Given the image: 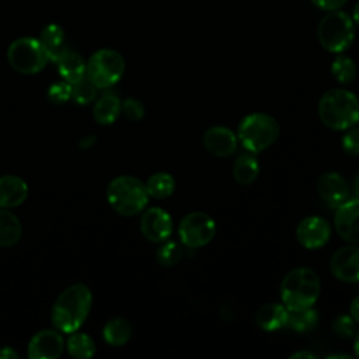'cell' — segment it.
Returning <instances> with one entry per match:
<instances>
[{
    "label": "cell",
    "mask_w": 359,
    "mask_h": 359,
    "mask_svg": "<svg viewBox=\"0 0 359 359\" xmlns=\"http://www.w3.org/2000/svg\"><path fill=\"white\" fill-rule=\"evenodd\" d=\"M97 142V137L94 135H87L84 136L80 142H79V147L80 149H90L94 146V143Z\"/></svg>",
    "instance_id": "cell-37"
},
{
    "label": "cell",
    "mask_w": 359,
    "mask_h": 359,
    "mask_svg": "<svg viewBox=\"0 0 359 359\" xmlns=\"http://www.w3.org/2000/svg\"><path fill=\"white\" fill-rule=\"evenodd\" d=\"M216 233L215 220L205 212H191L178 224L181 243L189 248H201L212 241Z\"/></svg>",
    "instance_id": "cell-9"
},
{
    "label": "cell",
    "mask_w": 359,
    "mask_h": 359,
    "mask_svg": "<svg viewBox=\"0 0 359 359\" xmlns=\"http://www.w3.org/2000/svg\"><path fill=\"white\" fill-rule=\"evenodd\" d=\"M330 269L342 282H359V247L349 244L338 248L330 259Z\"/></svg>",
    "instance_id": "cell-13"
},
{
    "label": "cell",
    "mask_w": 359,
    "mask_h": 359,
    "mask_svg": "<svg viewBox=\"0 0 359 359\" xmlns=\"http://www.w3.org/2000/svg\"><path fill=\"white\" fill-rule=\"evenodd\" d=\"M55 63L57 66L60 77L70 84L86 77L87 62L83 59L81 55H79L74 50H70L69 48L56 59Z\"/></svg>",
    "instance_id": "cell-19"
},
{
    "label": "cell",
    "mask_w": 359,
    "mask_h": 359,
    "mask_svg": "<svg viewBox=\"0 0 359 359\" xmlns=\"http://www.w3.org/2000/svg\"><path fill=\"white\" fill-rule=\"evenodd\" d=\"M320 278L307 266L289 271L280 282V299L289 311L313 307L320 296Z\"/></svg>",
    "instance_id": "cell-3"
},
{
    "label": "cell",
    "mask_w": 359,
    "mask_h": 359,
    "mask_svg": "<svg viewBox=\"0 0 359 359\" xmlns=\"http://www.w3.org/2000/svg\"><path fill=\"white\" fill-rule=\"evenodd\" d=\"M122 111V101L116 94H102L93 107L94 121L100 125H112Z\"/></svg>",
    "instance_id": "cell-20"
},
{
    "label": "cell",
    "mask_w": 359,
    "mask_h": 359,
    "mask_svg": "<svg viewBox=\"0 0 359 359\" xmlns=\"http://www.w3.org/2000/svg\"><path fill=\"white\" fill-rule=\"evenodd\" d=\"M316 189L320 198L330 206L338 208L349 198V185L338 172H324L317 178Z\"/></svg>",
    "instance_id": "cell-16"
},
{
    "label": "cell",
    "mask_w": 359,
    "mask_h": 359,
    "mask_svg": "<svg viewBox=\"0 0 359 359\" xmlns=\"http://www.w3.org/2000/svg\"><path fill=\"white\" fill-rule=\"evenodd\" d=\"M93 304V293L84 283L66 287L55 300L50 311L53 327L62 334L79 331L87 320Z\"/></svg>",
    "instance_id": "cell-1"
},
{
    "label": "cell",
    "mask_w": 359,
    "mask_h": 359,
    "mask_svg": "<svg viewBox=\"0 0 359 359\" xmlns=\"http://www.w3.org/2000/svg\"><path fill=\"white\" fill-rule=\"evenodd\" d=\"M45 48L49 60L56 62V59L67 49L66 46V35L60 25L49 24L41 31V36L38 38Z\"/></svg>",
    "instance_id": "cell-21"
},
{
    "label": "cell",
    "mask_w": 359,
    "mask_h": 359,
    "mask_svg": "<svg viewBox=\"0 0 359 359\" xmlns=\"http://www.w3.org/2000/svg\"><path fill=\"white\" fill-rule=\"evenodd\" d=\"M342 149L349 156H359V126L348 128V132L342 137Z\"/></svg>",
    "instance_id": "cell-34"
},
{
    "label": "cell",
    "mask_w": 359,
    "mask_h": 359,
    "mask_svg": "<svg viewBox=\"0 0 359 359\" xmlns=\"http://www.w3.org/2000/svg\"><path fill=\"white\" fill-rule=\"evenodd\" d=\"M353 349H355V355L359 358V332L355 337V342H353Z\"/></svg>",
    "instance_id": "cell-43"
},
{
    "label": "cell",
    "mask_w": 359,
    "mask_h": 359,
    "mask_svg": "<svg viewBox=\"0 0 359 359\" xmlns=\"http://www.w3.org/2000/svg\"><path fill=\"white\" fill-rule=\"evenodd\" d=\"M144 184L149 196L156 199L168 198L175 189L174 177L168 172H156L150 175Z\"/></svg>",
    "instance_id": "cell-26"
},
{
    "label": "cell",
    "mask_w": 359,
    "mask_h": 359,
    "mask_svg": "<svg viewBox=\"0 0 359 359\" xmlns=\"http://www.w3.org/2000/svg\"><path fill=\"white\" fill-rule=\"evenodd\" d=\"M331 73L341 84H351L356 79V63L346 55L338 53L331 63Z\"/></svg>",
    "instance_id": "cell-28"
},
{
    "label": "cell",
    "mask_w": 359,
    "mask_h": 359,
    "mask_svg": "<svg viewBox=\"0 0 359 359\" xmlns=\"http://www.w3.org/2000/svg\"><path fill=\"white\" fill-rule=\"evenodd\" d=\"M259 174V163L254 153L245 151L236 157L233 163V178L241 185L252 184Z\"/></svg>",
    "instance_id": "cell-22"
},
{
    "label": "cell",
    "mask_w": 359,
    "mask_h": 359,
    "mask_svg": "<svg viewBox=\"0 0 359 359\" xmlns=\"http://www.w3.org/2000/svg\"><path fill=\"white\" fill-rule=\"evenodd\" d=\"M98 87L86 76L72 84V100L79 105H87L97 98Z\"/></svg>",
    "instance_id": "cell-29"
},
{
    "label": "cell",
    "mask_w": 359,
    "mask_h": 359,
    "mask_svg": "<svg viewBox=\"0 0 359 359\" xmlns=\"http://www.w3.org/2000/svg\"><path fill=\"white\" fill-rule=\"evenodd\" d=\"M353 192H355L356 198H359V172L356 174V177L353 180Z\"/></svg>",
    "instance_id": "cell-42"
},
{
    "label": "cell",
    "mask_w": 359,
    "mask_h": 359,
    "mask_svg": "<svg viewBox=\"0 0 359 359\" xmlns=\"http://www.w3.org/2000/svg\"><path fill=\"white\" fill-rule=\"evenodd\" d=\"M314 358L317 356L309 351H297L290 355V359H314Z\"/></svg>",
    "instance_id": "cell-39"
},
{
    "label": "cell",
    "mask_w": 359,
    "mask_h": 359,
    "mask_svg": "<svg viewBox=\"0 0 359 359\" xmlns=\"http://www.w3.org/2000/svg\"><path fill=\"white\" fill-rule=\"evenodd\" d=\"M22 234V227L18 217L10 210L0 209V247L15 245Z\"/></svg>",
    "instance_id": "cell-23"
},
{
    "label": "cell",
    "mask_w": 359,
    "mask_h": 359,
    "mask_svg": "<svg viewBox=\"0 0 359 359\" xmlns=\"http://www.w3.org/2000/svg\"><path fill=\"white\" fill-rule=\"evenodd\" d=\"M320 45L331 53L345 52L355 39V24L345 11L334 10L320 20L317 27Z\"/></svg>",
    "instance_id": "cell-6"
},
{
    "label": "cell",
    "mask_w": 359,
    "mask_h": 359,
    "mask_svg": "<svg viewBox=\"0 0 359 359\" xmlns=\"http://www.w3.org/2000/svg\"><path fill=\"white\" fill-rule=\"evenodd\" d=\"M146 184L132 175L115 177L107 187L109 206L122 216L142 213L149 202Z\"/></svg>",
    "instance_id": "cell-4"
},
{
    "label": "cell",
    "mask_w": 359,
    "mask_h": 359,
    "mask_svg": "<svg viewBox=\"0 0 359 359\" xmlns=\"http://www.w3.org/2000/svg\"><path fill=\"white\" fill-rule=\"evenodd\" d=\"M10 66L22 74H36L49 62V56L41 41L31 36H22L13 41L7 49Z\"/></svg>",
    "instance_id": "cell-7"
},
{
    "label": "cell",
    "mask_w": 359,
    "mask_h": 359,
    "mask_svg": "<svg viewBox=\"0 0 359 359\" xmlns=\"http://www.w3.org/2000/svg\"><path fill=\"white\" fill-rule=\"evenodd\" d=\"M67 353L74 359H90L95 355V342L84 332L74 331L65 342Z\"/></svg>",
    "instance_id": "cell-25"
},
{
    "label": "cell",
    "mask_w": 359,
    "mask_h": 359,
    "mask_svg": "<svg viewBox=\"0 0 359 359\" xmlns=\"http://www.w3.org/2000/svg\"><path fill=\"white\" fill-rule=\"evenodd\" d=\"M65 349V339L57 330H42L36 332L28 344L29 359H57Z\"/></svg>",
    "instance_id": "cell-14"
},
{
    "label": "cell",
    "mask_w": 359,
    "mask_h": 359,
    "mask_svg": "<svg viewBox=\"0 0 359 359\" xmlns=\"http://www.w3.org/2000/svg\"><path fill=\"white\" fill-rule=\"evenodd\" d=\"M332 331L339 338H351L355 335V321L348 314H339L332 321Z\"/></svg>",
    "instance_id": "cell-32"
},
{
    "label": "cell",
    "mask_w": 359,
    "mask_h": 359,
    "mask_svg": "<svg viewBox=\"0 0 359 359\" xmlns=\"http://www.w3.org/2000/svg\"><path fill=\"white\" fill-rule=\"evenodd\" d=\"M28 196L27 182L17 175H1L0 177V208L10 209L20 206Z\"/></svg>",
    "instance_id": "cell-17"
},
{
    "label": "cell",
    "mask_w": 359,
    "mask_h": 359,
    "mask_svg": "<svg viewBox=\"0 0 359 359\" xmlns=\"http://www.w3.org/2000/svg\"><path fill=\"white\" fill-rule=\"evenodd\" d=\"M140 231L149 241L163 243L172 233V219L161 208H149L142 212Z\"/></svg>",
    "instance_id": "cell-12"
},
{
    "label": "cell",
    "mask_w": 359,
    "mask_h": 359,
    "mask_svg": "<svg viewBox=\"0 0 359 359\" xmlns=\"http://www.w3.org/2000/svg\"><path fill=\"white\" fill-rule=\"evenodd\" d=\"M331 237V226L321 216L304 217L296 229V238L299 244L307 250H317L324 247Z\"/></svg>",
    "instance_id": "cell-11"
},
{
    "label": "cell",
    "mask_w": 359,
    "mask_h": 359,
    "mask_svg": "<svg viewBox=\"0 0 359 359\" xmlns=\"http://www.w3.org/2000/svg\"><path fill=\"white\" fill-rule=\"evenodd\" d=\"M121 114H123L129 121H140L144 116V105L136 98H126L122 102Z\"/></svg>",
    "instance_id": "cell-33"
},
{
    "label": "cell",
    "mask_w": 359,
    "mask_h": 359,
    "mask_svg": "<svg viewBox=\"0 0 359 359\" xmlns=\"http://www.w3.org/2000/svg\"><path fill=\"white\" fill-rule=\"evenodd\" d=\"M202 144L205 150L215 157H229L236 151L238 139L231 129L217 125L203 133Z\"/></svg>",
    "instance_id": "cell-15"
},
{
    "label": "cell",
    "mask_w": 359,
    "mask_h": 359,
    "mask_svg": "<svg viewBox=\"0 0 359 359\" xmlns=\"http://www.w3.org/2000/svg\"><path fill=\"white\" fill-rule=\"evenodd\" d=\"M125 73L123 56L114 49H100L87 62L86 76L98 87L109 88L115 86Z\"/></svg>",
    "instance_id": "cell-8"
},
{
    "label": "cell",
    "mask_w": 359,
    "mask_h": 359,
    "mask_svg": "<svg viewBox=\"0 0 359 359\" xmlns=\"http://www.w3.org/2000/svg\"><path fill=\"white\" fill-rule=\"evenodd\" d=\"M318 324V313L313 307L289 311L287 325L296 332H309Z\"/></svg>",
    "instance_id": "cell-27"
},
{
    "label": "cell",
    "mask_w": 359,
    "mask_h": 359,
    "mask_svg": "<svg viewBox=\"0 0 359 359\" xmlns=\"http://www.w3.org/2000/svg\"><path fill=\"white\" fill-rule=\"evenodd\" d=\"M334 358H338V359H349L351 358V355H348V353H331V355H328L327 356V359H334Z\"/></svg>",
    "instance_id": "cell-41"
},
{
    "label": "cell",
    "mask_w": 359,
    "mask_h": 359,
    "mask_svg": "<svg viewBox=\"0 0 359 359\" xmlns=\"http://www.w3.org/2000/svg\"><path fill=\"white\" fill-rule=\"evenodd\" d=\"M20 355L13 348H3L0 349V359H17Z\"/></svg>",
    "instance_id": "cell-38"
},
{
    "label": "cell",
    "mask_w": 359,
    "mask_h": 359,
    "mask_svg": "<svg viewBox=\"0 0 359 359\" xmlns=\"http://www.w3.org/2000/svg\"><path fill=\"white\" fill-rule=\"evenodd\" d=\"M289 310L283 303H266L255 313V323L264 331H276L287 325Z\"/></svg>",
    "instance_id": "cell-18"
},
{
    "label": "cell",
    "mask_w": 359,
    "mask_h": 359,
    "mask_svg": "<svg viewBox=\"0 0 359 359\" xmlns=\"http://www.w3.org/2000/svg\"><path fill=\"white\" fill-rule=\"evenodd\" d=\"M335 209L334 227L338 236L351 244H359V198H348Z\"/></svg>",
    "instance_id": "cell-10"
},
{
    "label": "cell",
    "mask_w": 359,
    "mask_h": 359,
    "mask_svg": "<svg viewBox=\"0 0 359 359\" xmlns=\"http://www.w3.org/2000/svg\"><path fill=\"white\" fill-rule=\"evenodd\" d=\"M48 100L56 105L66 104L69 100H72V84L65 80L53 83L48 88Z\"/></svg>",
    "instance_id": "cell-31"
},
{
    "label": "cell",
    "mask_w": 359,
    "mask_h": 359,
    "mask_svg": "<svg viewBox=\"0 0 359 359\" xmlns=\"http://www.w3.org/2000/svg\"><path fill=\"white\" fill-rule=\"evenodd\" d=\"M349 316L353 318L355 323L359 324V296L352 300L351 307H349Z\"/></svg>",
    "instance_id": "cell-36"
},
{
    "label": "cell",
    "mask_w": 359,
    "mask_h": 359,
    "mask_svg": "<svg viewBox=\"0 0 359 359\" xmlns=\"http://www.w3.org/2000/svg\"><path fill=\"white\" fill-rule=\"evenodd\" d=\"M181 257H182V247L177 241H165L156 251L157 262L163 266L175 265L181 259Z\"/></svg>",
    "instance_id": "cell-30"
},
{
    "label": "cell",
    "mask_w": 359,
    "mask_h": 359,
    "mask_svg": "<svg viewBox=\"0 0 359 359\" xmlns=\"http://www.w3.org/2000/svg\"><path fill=\"white\" fill-rule=\"evenodd\" d=\"M279 133L280 128L273 116L265 112H252L241 119L236 135L247 151L257 154L273 144Z\"/></svg>",
    "instance_id": "cell-5"
},
{
    "label": "cell",
    "mask_w": 359,
    "mask_h": 359,
    "mask_svg": "<svg viewBox=\"0 0 359 359\" xmlns=\"http://www.w3.org/2000/svg\"><path fill=\"white\" fill-rule=\"evenodd\" d=\"M132 335V325L126 318H111L102 328V338L111 346L125 345Z\"/></svg>",
    "instance_id": "cell-24"
},
{
    "label": "cell",
    "mask_w": 359,
    "mask_h": 359,
    "mask_svg": "<svg viewBox=\"0 0 359 359\" xmlns=\"http://www.w3.org/2000/svg\"><path fill=\"white\" fill-rule=\"evenodd\" d=\"M352 20H353V24L355 27L359 28V1L355 4L353 7V11H352Z\"/></svg>",
    "instance_id": "cell-40"
},
{
    "label": "cell",
    "mask_w": 359,
    "mask_h": 359,
    "mask_svg": "<svg viewBox=\"0 0 359 359\" xmlns=\"http://www.w3.org/2000/svg\"><path fill=\"white\" fill-rule=\"evenodd\" d=\"M317 8L324 11H334L341 10L348 0H310Z\"/></svg>",
    "instance_id": "cell-35"
},
{
    "label": "cell",
    "mask_w": 359,
    "mask_h": 359,
    "mask_svg": "<svg viewBox=\"0 0 359 359\" xmlns=\"http://www.w3.org/2000/svg\"><path fill=\"white\" fill-rule=\"evenodd\" d=\"M321 122L334 130H345L359 122V100L349 90L332 88L318 101Z\"/></svg>",
    "instance_id": "cell-2"
}]
</instances>
